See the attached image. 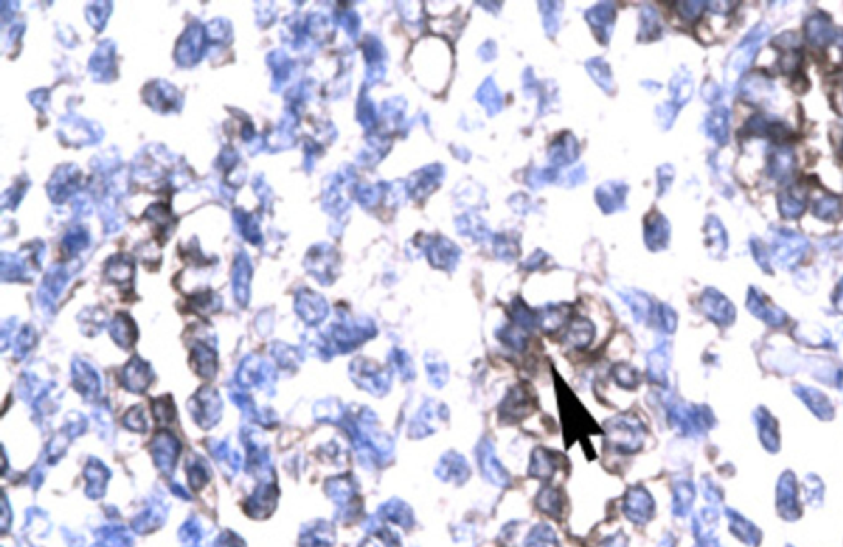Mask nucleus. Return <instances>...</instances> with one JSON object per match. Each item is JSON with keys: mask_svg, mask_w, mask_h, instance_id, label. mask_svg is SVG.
Returning a JSON list of instances; mask_svg holds the SVG:
<instances>
[{"mask_svg": "<svg viewBox=\"0 0 843 547\" xmlns=\"http://www.w3.org/2000/svg\"><path fill=\"white\" fill-rule=\"evenodd\" d=\"M767 34H770V26L765 24L756 25L755 29L746 35V39L735 48V51L731 53L728 63H726L725 66V81L728 86L733 88L735 84L738 83V79L743 76V73L748 71V68L751 66L761 44L766 40Z\"/></svg>", "mask_w": 843, "mask_h": 547, "instance_id": "nucleus-1", "label": "nucleus"}, {"mask_svg": "<svg viewBox=\"0 0 843 547\" xmlns=\"http://www.w3.org/2000/svg\"><path fill=\"white\" fill-rule=\"evenodd\" d=\"M606 442L621 454L638 452L644 442L646 429L634 416H618L609 419L604 426Z\"/></svg>", "mask_w": 843, "mask_h": 547, "instance_id": "nucleus-2", "label": "nucleus"}, {"mask_svg": "<svg viewBox=\"0 0 843 547\" xmlns=\"http://www.w3.org/2000/svg\"><path fill=\"white\" fill-rule=\"evenodd\" d=\"M623 511L631 523L646 524L654 516V500L644 486H631L624 496Z\"/></svg>", "mask_w": 843, "mask_h": 547, "instance_id": "nucleus-3", "label": "nucleus"}, {"mask_svg": "<svg viewBox=\"0 0 843 547\" xmlns=\"http://www.w3.org/2000/svg\"><path fill=\"white\" fill-rule=\"evenodd\" d=\"M560 401L565 434L572 432L574 434V439L579 437L580 434H588V424H591V426H595V424L588 417L586 411L581 407L580 402L575 399V396H572V392H569V389H565L560 394Z\"/></svg>", "mask_w": 843, "mask_h": 547, "instance_id": "nucleus-4", "label": "nucleus"}, {"mask_svg": "<svg viewBox=\"0 0 843 547\" xmlns=\"http://www.w3.org/2000/svg\"><path fill=\"white\" fill-rule=\"evenodd\" d=\"M535 409V402H534V396L532 392L526 387L522 386H517L511 389V392L506 396L505 402L501 404V411H500V416L505 422H517L521 421V419L527 417L529 414H532Z\"/></svg>", "mask_w": 843, "mask_h": 547, "instance_id": "nucleus-5", "label": "nucleus"}, {"mask_svg": "<svg viewBox=\"0 0 843 547\" xmlns=\"http://www.w3.org/2000/svg\"><path fill=\"white\" fill-rule=\"evenodd\" d=\"M478 465L482 476H485L491 485L507 486L509 481H511L507 470L502 466L500 459H497L495 447H492V444L487 439L482 440L478 447Z\"/></svg>", "mask_w": 843, "mask_h": 547, "instance_id": "nucleus-6", "label": "nucleus"}, {"mask_svg": "<svg viewBox=\"0 0 843 547\" xmlns=\"http://www.w3.org/2000/svg\"><path fill=\"white\" fill-rule=\"evenodd\" d=\"M425 252L433 267L443 270H453L461 254L457 244H453L450 239L442 236L428 237Z\"/></svg>", "mask_w": 843, "mask_h": 547, "instance_id": "nucleus-7", "label": "nucleus"}, {"mask_svg": "<svg viewBox=\"0 0 843 547\" xmlns=\"http://www.w3.org/2000/svg\"><path fill=\"white\" fill-rule=\"evenodd\" d=\"M804 36L807 44L814 48H825L835 41L837 31L832 25V19L825 12H815L805 20Z\"/></svg>", "mask_w": 843, "mask_h": 547, "instance_id": "nucleus-8", "label": "nucleus"}, {"mask_svg": "<svg viewBox=\"0 0 843 547\" xmlns=\"http://www.w3.org/2000/svg\"><path fill=\"white\" fill-rule=\"evenodd\" d=\"M797 162L789 147H779L767 157L766 175L776 183H787L794 177Z\"/></svg>", "mask_w": 843, "mask_h": 547, "instance_id": "nucleus-9", "label": "nucleus"}, {"mask_svg": "<svg viewBox=\"0 0 843 547\" xmlns=\"http://www.w3.org/2000/svg\"><path fill=\"white\" fill-rule=\"evenodd\" d=\"M443 178V167L442 165H430L418 170L409 180V193L415 200H422L437 190L442 183Z\"/></svg>", "mask_w": 843, "mask_h": 547, "instance_id": "nucleus-10", "label": "nucleus"}, {"mask_svg": "<svg viewBox=\"0 0 843 547\" xmlns=\"http://www.w3.org/2000/svg\"><path fill=\"white\" fill-rule=\"evenodd\" d=\"M807 239L794 231H781L776 237V256L782 264H794L804 256Z\"/></svg>", "mask_w": 843, "mask_h": 547, "instance_id": "nucleus-11", "label": "nucleus"}, {"mask_svg": "<svg viewBox=\"0 0 843 547\" xmlns=\"http://www.w3.org/2000/svg\"><path fill=\"white\" fill-rule=\"evenodd\" d=\"M471 475L470 465L463 456L455 452L445 454L438 461L437 476L443 481H455L457 485H463Z\"/></svg>", "mask_w": 843, "mask_h": 547, "instance_id": "nucleus-12", "label": "nucleus"}, {"mask_svg": "<svg viewBox=\"0 0 843 547\" xmlns=\"http://www.w3.org/2000/svg\"><path fill=\"white\" fill-rule=\"evenodd\" d=\"M669 221H667L659 211H652V213H649L644 223V239L648 247L652 249V251L664 249L667 246V242H669Z\"/></svg>", "mask_w": 843, "mask_h": 547, "instance_id": "nucleus-13", "label": "nucleus"}, {"mask_svg": "<svg viewBox=\"0 0 843 547\" xmlns=\"http://www.w3.org/2000/svg\"><path fill=\"white\" fill-rule=\"evenodd\" d=\"M628 187L619 182H606L596 188V203L604 213H614L626 205Z\"/></svg>", "mask_w": 843, "mask_h": 547, "instance_id": "nucleus-14", "label": "nucleus"}, {"mask_svg": "<svg viewBox=\"0 0 843 547\" xmlns=\"http://www.w3.org/2000/svg\"><path fill=\"white\" fill-rule=\"evenodd\" d=\"M741 94L750 103H770L774 96V84L765 74L751 73L741 84Z\"/></svg>", "mask_w": 843, "mask_h": 547, "instance_id": "nucleus-15", "label": "nucleus"}, {"mask_svg": "<svg viewBox=\"0 0 843 547\" xmlns=\"http://www.w3.org/2000/svg\"><path fill=\"white\" fill-rule=\"evenodd\" d=\"M805 205H807V195L800 187H792L777 195V208L784 220H799L804 215Z\"/></svg>", "mask_w": 843, "mask_h": 547, "instance_id": "nucleus-16", "label": "nucleus"}, {"mask_svg": "<svg viewBox=\"0 0 843 547\" xmlns=\"http://www.w3.org/2000/svg\"><path fill=\"white\" fill-rule=\"evenodd\" d=\"M588 24L595 30V34L600 41L608 44L609 36H611V29L614 24V7L611 4H600L593 7L585 14Z\"/></svg>", "mask_w": 843, "mask_h": 547, "instance_id": "nucleus-17", "label": "nucleus"}, {"mask_svg": "<svg viewBox=\"0 0 843 547\" xmlns=\"http://www.w3.org/2000/svg\"><path fill=\"white\" fill-rule=\"evenodd\" d=\"M579 157V142L570 132H564L559 139L550 143L549 158L554 165H569Z\"/></svg>", "mask_w": 843, "mask_h": 547, "instance_id": "nucleus-18", "label": "nucleus"}, {"mask_svg": "<svg viewBox=\"0 0 843 547\" xmlns=\"http://www.w3.org/2000/svg\"><path fill=\"white\" fill-rule=\"evenodd\" d=\"M593 338H595V325L585 317H575L574 320L570 322L564 337L565 343L569 344L570 348L576 349L586 348L588 344L593 342Z\"/></svg>", "mask_w": 843, "mask_h": 547, "instance_id": "nucleus-19", "label": "nucleus"}, {"mask_svg": "<svg viewBox=\"0 0 843 547\" xmlns=\"http://www.w3.org/2000/svg\"><path fill=\"white\" fill-rule=\"evenodd\" d=\"M702 309L710 318L718 323H730L733 320L735 312L728 300L715 290H707L702 297Z\"/></svg>", "mask_w": 843, "mask_h": 547, "instance_id": "nucleus-20", "label": "nucleus"}, {"mask_svg": "<svg viewBox=\"0 0 843 547\" xmlns=\"http://www.w3.org/2000/svg\"><path fill=\"white\" fill-rule=\"evenodd\" d=\"M705 132L713 142L718 145H725L728 142V132H730V113L726 108H717L707 116L705 119Z\"/></svg>", "mask_w": 843, "mask_h": 547, "instance_id": "nucleus-21", "label": "nucleus"}, {"mask_svg": "<svg viewBox=\"0 0 843 547\" xmlns=\"http://www.w3.org/2000/svg\"><path fill=\"white\" fill-rule=\"evenodd\" d=\"M442 409L443 406H432V404H425L423 406L418 414L413 419V422L410 424V435L415 439H422L425 437V435L435 432V422L442 421ZM447 419V417H443Z\"/></svg>", "mask_w": 843, "mask_h": 547, "instance_id": "nucleus-22", "label": "nucleus"}, {"mask_svg": "<svg viewBox=\"0 0 843 547\" xmlns=\"http://www.w3.org/2000/svg\"><path fill=\"white\" fill-rule=\"evenodd\" d=\"M812 215L822 221L840 220L843 215V201L839 195L824 191L812 201Z\"/></svg>", "mask_w": 843, "mask_h": 547, "instance_id": "nucleus-23", "label": "nucleus"}, {"mask_svg": "<svg viewBox=\"0 0 843 547\" xmlns=\"http://www.w3.org/2000/svg\"><path fill=\"white\" fill-rule=\"evenodd\" d=\"M557 471V459L550 450L539 447L532 452L529 465L530 476L537 480H550Z\"/></svg>", "mask_w": 843, "mask_h": 547, "instance_id": "nucleus-24", "label": "nucleus"}, {"mask_svg": "<svg viewBox=\"0 0 843 547\" xmlns=\"http://www.w3.org/2000/svg\"><path fill=\"white\" fill-rule=\"evenodd\" d=\"M535 504H537L540 511L550 518H560L562 511H564V498H562L559 488L554 486H545L537 495Z\"/></svg>", "mask_w": 843, "mask_h": 547, "instance_id": "nucleus-25", "label": "nucleus"}, {"mask_svg": "<svg viewBox=\"0 0 843 547\" xmlns=\"http://www.w3.org/2000/svg\"><path fill=\"white\" fill-rule=\"evenodd\" d=\"M476 98H478L480 104H482V108L487 111L490 116L500 113L502 108V96L500 93V89L496 88L492 78H487L486 81L482 83V86L478 89V93H476Z\"/></svg>", "mask_w": 843, "mask_h": 547, "instance_id": "nucleus-26", "label": "nucleus"}, {"mask_svg": "<svg viewBox=\"0 0 843 547\" xmlns=\"http://www.w3.org/2000/svg\"><path fill=\"white\" fill-rule=\"evenodd\" d=\"M567 318H569V309H565L564 305H554L537 313V325L544 332L552 333L564 325Z\"/></svg>", "mask_w": 843, "mask_h": 547, "instance_id": "nucleus-27", "label": "nucleus"}, {"mask_svg": "<svg viewBox=\"0 0 843 547\" xmlns=\"http://www.w3.org/2000/svg\"><path fill=\"white\" fill-rule=\"evenodd\" d=\"M383 513L386 514L387 519H391L392 523L404 526V528H412L413 523H415V518H413L412 509L400 500H392V501L387 503L386 508L383 509Z\"/></svg>", "mask_w": 843, "mask_h": 547, "instance_id": "nucleus-28", "label": "nucleus"}, {"mask_svg": "<svg viewBox=\"0 0 843 547\" xmlns=\"http://www.w3.org/2000/svg\"><path fill=\"white\" fill-rule=\"evenodd\" d=\"M524 547H559V541L549 524L540 523L530 531Z\"/></svg>", "mask_w": 843, "mask_h": 547, "instance_id": "nucleus-29", "label": "nucleus"}, {"mask_svg": "<svg viewBox=\"0 0 843 547\" xmlns=\"http://www.w3.org/2000/svg\"><path fill=\"white\" fill-rule=\"evenodd\" d=\"M611 376L613 379L616 381V384L619 387H623V389H636V387L639 386L641 382V376H639V371L634 368V366L626 364V363H619L614 366L611 369Z\"/></svg>", "mask_w": 843, "mask_h": 547, "instance_id": "nucleus-30", "label": "nucleus"}, {"mask_svg": "<svg viewBox=\"0 0 843 547\" xmlns=\"http://www.w3.org/2000/svg\"><path fill=\"white\" fill-rule=\"evenodd\" d=\"M671 93H672V98H674V104L677 106H683L686 103H688V99L692 98V93H693V81L692 78L688 76V74H676L674 79H672L671 83Z\"/></svg>", "mask_w": 843, "mask_h": 547, "instance_id": "nucleus-31", "label": "nucleus"}, {"mask_svg": "<svg viewBox=\"0 0 843 547\" xmlns=\"http://www.w3.org/2000/svg\"><path fill=\"white\" fill-rule=\"evenodd\" d=\"M526 332L527 330H524L522 327L512 323V325L502 328V330L497 333V337H500V339L506 344V347L514 349V352H522L527 344V333Z\"/></svg>", "mask_w": 843, "mask_h": 547, "instance_id": "nucleus-32", "label": "nucleus"}, {"mask_svg": "<svg viewBox=\"0 0 843 547\" xmlns=\"http://www.w3.org/2000/svg\"><path fill=\"white\" fill-rule=\"evenodd\" d=\"M705 232H707L708 246L712 249H718V252L726 251V231L722 225V221L717 216H710L705 225Z\"/></svg>", "mask_w": 843, "mask_h": 547, "instance_id": "nucleus-33", "label": "nucleus"}, {"mask_svg": "<svg viewBox=\"0 0 843 547\" xmlns=\"http://www.w3.org/2000/svg\"><path fill=\"white\" fill-rule=\"evenodd\" d=\"M802 61H804V53L802 50L799 48H791V50H784L781 51V56H779V70L781 73L787 74V76H795V74L800 73V66H802Z\"/></svg>", "mask_w": 843, "mask_h": 547, "instance_id": "nucleus-34", "label": "nucleus"}, {"mask_svg": "<svg viewBox=\"0 0 843 547\" xmlns=\"http://www.w3.org/2000/svg\"><path fill=\"white\" fill-rule=\"evenodd\" d=\"M661 36V20L657 17L656 10L644 7L641 12V39L656 40Z\"/></svg>", "mask_w": 843, "mask_h": 547, "instance_id": "nucleus-35", "label": "nucleus"}, {"mask_svg": "<svg viewBox=\"0 0 843 547\" xmlns=\"http://www.w3.org/2000/svg\"><path fill=\"white\" fill-rule=\"evenodd\" d=\"M586 70L590 71L591 78L595 79L598 84H600L604 91H611L614 84H613L611 70H609V66L606 65V63L600 60V58H595V60H590L586 63Z\"/></svg>", "mask_w": 843, "mask_h": 547, "instance_id": "nucleus-36", "label": "nucleus"}, {"mask_svg": "<svg viewBox=\"0 0 843 547\" xmlns=\"http://www.w3.org/2000/svg\"><path fill=\"white\" fill-rule=\"evenodd\" d=\"M771 122H772L771 119H767L766 116H762V114L751 116V118L746 121V124L743 126V129H741L740 136H745V137H767V136H770Z\"/></svg>", "mask_w": 843, "mask_h": 547, "instance_id": "nucleus-37", "label": "nucleus"}, {"mask_svg": "<svg viewBox=\"0 0 843 547\" xmlns=\"http://www.w3.org/2000/svg\"><path fill=\"white\" fill-rule=\"evenodd\" d=\"M495 252L500 259L505 261H512L519 256V242L516 237L509 235H497L495 236Z\"/></svg>", "mask_w": 843, "mask_h": 547, "instance_id": "nucleus-38", "label": "nucleus"}, {"mask_svg": "<svg viewBox=\"0 0 843 547\" xmlns=\"http://www.w3.org/2000/svg\"><path fill=\"white\" fill-rule=\"evenodd\" d=\"M628 305L631 307V310H633L636 320L638 322H644L646 318L651 315L652 312V305H651V300L648 297L639 294V292H631L629 295H626Z\"/></svg>", "mask_w": 843, "mask_h": 547, "instance_id": "nucleus-39", "label": "nucleus"}, {"mask_svg": "<svg viewBox=\"0 0 843 547\" xmlns=\"http://www.w3.org/2000/svg\"><path fill=\"white\" fill-rule=\"evenodd\" d=\"M457 225H458V230H460L461 235H465V236L485 239L486 232H487L485 223H482L480 218H473L471 215H465L463 218H460Z\"/></svg>", "mask_w": 843, "mask_h": 547, "instance_id": "nucleus-40", "label": "nucleus"}, {"mask_svg": "<svg viewBox=\"0 0 843 547\" xmlns=\"http://www.w3.org/2000/svg\"><path fill=\"white\" fill-rule=\"evenodd\" d=\"M667 369V353L666 348H657L649 354V376L654 381H662L666 378Z\"/></svg>", "mask_w": 843, "mask_h": 547, "instance_id": "nucleus-41", "label": "nucleus"}, {"mask_svg": "<svg viewBox=\"0 0 843 547\" xmlns=\"http://www.w3.org/2000/svg\"><path fill=\"white\" fill-rule=\"evenodd\" d=\"M425 369H427L428 381H430L435 387H442L445 384V382H447V379H448V368H447V364L443 363V361H440V359H427Z\"/></svg>", "mask_w": 843, "mask_h": 547, "instance_id": "nucleus-42", "label": "nucleus"}, {"mask_svg": "<svg viewBox=\"0 0 843 547\" xmlns=\"http://www.w3.org/2000/svg\"><path fill=\"white\" fill-rule=\"evenodd\" d=\"M705 2H678L677 12L687 22H695L703 14Z\"/></svg>", "mask_w": 843, "mask_h": 547, "instance_id": "nucleus-43", "label": "nucleus"}, {"mask_svg": "<svg viewBox=\"0 0 843 547\" xmlns=\"http://www.w3.org/2000/svg\"><path fill=\"white\" fill-rule=\"evenodd\" d=\"M392 358H394L395 368L399 369V373L402 376H404L405 379H412L413 376H415V368H413L412 359H410V357L405 352H400V349H395V352L392 353Z\"/></svg>", "mask_w": 843, "mask_h": 547, "instance_id": "nucleus-44", "label": "nucleus"}, {"mask_svg": "<svg viewBox=\"0 0 843 547\" xmlns=\"http://www.w3.org/2000/svg\"><path fill=\"white\" fill-rule=\"evenodd\" d=\"M693 501V493L688 490L687 486H681L678 488V491H676V496H674V513L678 514V516H683L688 511V508H691V504Z\"/></svg>", "mask_w": 843, "mask_h": 547, "instance_id": "nucleus-45", "label": "nucleus"}, {"mask_svg": "<svg viewBox=\"0 0 843 547\" xmlns=\"http://www.w3.org/2000/svg\"><path fill=\"white\" fill-rule=\"evenodd\" d=\"M676 113H677V106L674 103H666L657 108V118H659L661 124L664 126V129H669L672 122H674Z\"/></svg>", "mask_w": 843, "mask_h": 547, "instance_id": "nucleus-46", "label": "nucleus"}, {"mask_svg": "<svg viewBox=\"0 0 843 547\" xmlns=\"http://www.w3.org/2000/svg\"><path fill=\"white\" fill-rule=\"evenodd\" d=\"M657 178H659V195H664L672 185L674 178V168L671 165H662L657 170Z\"/></svg>", "mask_w": 843, "mask_h": 547, "instance_id": "nucleus-47", "label": "nucleus"}, {"mask_svg": "<svg viewBox=\"0 0 843 547\" xmlns=\"http://www.w3.org/2000/svg\"><path fill=\"white\" fill-rule=\"evenodd\" d=\"M659 315H661L662 327H664V330L674 332V328H676V313H674V310H671L669 307H666V305H661Z\"/></svg>", "mask_w": 843, "mask_h": 547, "instance_id": "nucleus-48", "label": "nucleus"}, {"mask_svg": "<svg viewBox=\"0 0 843 547\" xmlns=\"http://www.w3.org/2000/svg\"><path fill=\"white\" fill-rule=\"evenodd\" d=\"M702 96H703V99L707 101V103H715V101H717L720 98V96H722V89H720L715 83L708 81V83L703 84Z\"/></svg>", "mask_w": 843, "mask_h": 547, "instance_id": "nucleus-49", "label": "nucleus"}, {"mask_svg": "<svg viewBox=\"0 0 843 547\" xmlns=\"http://www.w3.org/2000/svg\"><path fill=\"white\" fill-rule=\"evenodd\" d=\"M600 547H628V539L623 534L611 536V538L604 539Z\"/></svg>", "mask_w": 843, "mask_h": 547, "instance_id": "nucleus-50", "label": "nucleus"}, {"mask_svg": "<svg viewBox=\"0 0 843 547\" xmlns=\"http://www.w3.org/2000/svg\"><path fill=\"white\" fill-rule=\"evenodd\" d=\"M486 53H490V58L496 56V45L492 44V41H486V44L481 46V50H480V56L486 58Z\"/></svg>", "mask_w": 843, "mask_h": 547, "instance_id": "nucleus-51", "label": "nucleus"}, {"mask_svg": "<svg viewBox=\"0 0 843 547\" xmlns=\"http://www.w3.org/2000/svg\"><path fill=\"white\" fill-rule=\"evenodd\" d=\"M835 44L839 45L842 55H843V31H837V36H835Z\"/></svg>", "mask_w": 843, "mask_h": 547, "instance_id": "nucleus-52", "label": "nucleus"}, {"mask_svg": "<svg viewBox=\"0 0 843 547\" xmlns=\"http://www.w3.org/2000/svg\"><path fill=\"white\" fill-rule=\"evenodd\" d=\"M837 307H839V310L843 312V282H842V295L837 299Z\"/></svg>", "mask_w": 843, "mask_h": 547, "instance_id": "nucleus-53", "label": "nucleus"}, {"mask_svg": "<svg viewBox=\"0 0 843 547\" xmlns=\"http://www.w3.org/2000/svg\"><path fill=\"white\" fill-rule=\"evenodd\" d=\"M842 150H843V143H842Z\"/></svg>", "mask_w": 843, "mask_h": 547, "instance_id": "nucleus-54", "label": "nucleus"}]
</instances>
